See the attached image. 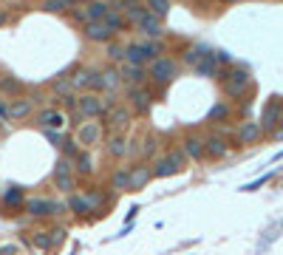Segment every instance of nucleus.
Returning a JSON list of instances; mask_svg holds the SVG:
<instances>
[{"instance_id":"obj_20","label":"nucleus","mask_w":283,"mask_h":255,"mask_svg":"<svg viewBox=\"0 0 283 255\" xmlns=\"http://www.w3.org/2000/svg\"><path fill=\"white\" fill-rule=\"evenodd\" d=\"M111 190L113 193H125L130 190V167H119L111 173Z\"/></svg>"},{"instance_id":"obj_30","label":"nucleus","mask_w":283,"mask_h":255,"mask_svg":"<svg viewBox=\"0 0 283 255\" xmlns=\"http://www.w3.org/2000/svg\"><path fill=\"white\" fill-rule=\"evenodd\" d=\"M68 210H74V216H85V212H91V204H88V198H82V196H71Z\"/></svg>"},{"instance_id":"obj_26","label":"nucleus","mask_w":283,"mask_h":255,"mask_svg":"<svg viewBox=\"0 0 283 255\" xmlns=\"http://www.w3.org/2000/svg\"><path fill=\"white\" fill-rule=\"evenodd\" d=\"M125 63L145 65V63H150V60H148V54L139 49V42H130V46H125Z\"/></svg>"},{"instance_id":"obj_44","label":"nucleus","mask_w":283,"mask_h":255,"mask_svg":"<svg viewBox=\"0 0 283 255\" xmlns=\"http://www.w3.org/2000/svg\"><path fill=\"white\" fill-rule=\"evenodd\" d=\"M71 20H74V23H82V26H85V23H88V14H85V9H74V12H71Z\"/></svg>"},{"instance_id":"obj_47","label":"nucleus","mask_w":283,"mask_h":255,"mask_svg":"<svg viewBox=\"0 0 283 255\" xmlns=\"http://www.w3.org/2000/svg\"><path fill=\"white\" fill-rule=\"evenodd\" d=\"M63 99H65V108H68V111H74V108H77V99H79V97L68 94V97H63Z\"/></svg>"},{"instance_id":"obj_53","label":"nucleus","mask_w":283,"mask_h":255,"mask_svg":"<svg viewBox=\"0 0 283 255\" xmlns=\"http://www.w3.org/2000/svg\"><path fill=\"white\" fill-rule=\"evenodd\" d=\"M3 23H6V14H3V12H0V26H3Z\"/></svg>"},{"instance_id":"obj_19","label":"nucleus","mask_w":283,"mask_h":255,"mask_svg":"<svg viewBox=\"0 0 283 255\" xmlns=\"http://www.w3.org/2000/svg\"><path fill=\"white\" fill-rule=\"evenodd\" d=\"M127 145H130V142H127L122 134H111L108 142H105V150H108V156H113V159H122V156H127Z\"/></svg>"},{"instance_id":"obj_3","label":"nucleus","mask_w":283,"mask_h":255,"mask_svg":"<svg viewBox=\"0 0 283 255\" xmlns=\"http://www.w3.org/2000/svg\"><path fill=\"white\" fill-rule=\"evenodd\" d=\"M280 113H283V102L277 97H272L263 108V116H261V128L263 134H275L277 128H280Z\"/></svg>"},{"instance_id":"obj_4","label":"nucleus","mask_w":283,"mask_h":255,"mask_svg":"<svg viewBox=\"0 0 283 255\" xmlns=\"http://www.w3.org/2000/svg\"><path fill=\"white\" fill-rule=\"evenodd\" d=\"M108 128H111V134H119V131H125L130 122H133V108L127 105H113L111 111H108Z\"/></svg>"},{"instance_id":"obj_48","label":"nucleus","mask_w":283,"mask_h":255,"mask_svg":"<svg viewBox=\"0 0 283 255\" xmlns=\"http://www.w3.org/2000/svg\"><path fill=\"white\" fill-rule=\"evenodd\" d=\"M0 255H17V247H14V244H6V247H0Z\"/></svg>"},{"instance_id":"obj_8","label":"nucleus","mask_w":283,"mask_h":255,"mask_svg":"<svg viewBox=\"0 0 283 255\" xmlns=\"http://www.w3.org/2000/svg\"><path fill=\"white\" fill-rule=\"evenodd\" d=\"M122 82V74L119 68H113V65H108L105 71H97V88L93 91H116Z\"/></svg>"},{"instance_id":"obj_2","label":"nucleus","mask_w":283,"mask_h":255,"mask_svg":"<svg viewBox=\"0 0 283 255\" xmlns=\"http://www.w3.org/2000/svg\"><path fill=\"white\" fill-rule=\"evenodd\" d=\"M164 17H159L156 12H145L139 17V23H136V28H139V34H145L148 40H162V34H164Z\"/></svg>"},{"instance_id":"obj_11","label":"nucleus","mask_w":283,"mask_h":255,"mask_svg":"<svg viewBox=\"0 0 283 255\" xmlns=\"http://www.w3.org/2000/svg\"><path fill=\"white\" fill-rule=\"evenodd\" d=\"M150 179H153V167H150L148 162L133 164V167H130V190H142Z\"/></svg>"},{"instance_id":"obj_16","label":"nucleus","mask_w":283,"mask_h":255,"mask_svg":"<svg viewBox=\"0 0 283 255\" xmlns=\"http://www.w3.org/2000/svg\"><path fill=\"white\" fill-rule=\"evenodd\" d=\"M261 136H263L261 122H244V125L238 128V142L241 145H255Z\"/></svg>"},{"instance_id":"obj_13","label":"nucleus","mask_w":283,"mask_h":255,"mask_svg":"<svg viewBox=\"0 0 283 255\" xmlns=\"http://www.w3.org/2000/svg\"><path fill=\"white\" fill-rule=\"evenodd\" d=\"M221 82H224V94H226V97L238 99V97H244L247 88L252 85V77H226V79H221Z\"/></svg>"},{"instance_id":"obj_55","label":"nucleus","mask_w":283,"mask_h":255,"mask_svg":"<svg viewBox=\"0 0 283 255\" xmlns=\"http://www.w3.org/2000/svg\"><path fill=\"white\" fill-rule=\"evenodd\" d=\"M229 3H238V0H229Z\"/></svg>"},{"instance_id":"obj_9","label":"nucleus","mask_w":283,"mask_h":255,"mask_svg":"<svg viewBox=\"0 0 283 255\" xmlns=\"http://www.w3.org/2000/svg\"><path fill=\"white\" fill-rule=\"evenodd\" d=\"M116 9L125 14V20H127V23H139V17L148 12L145 0H116Z\"/></svg>"},{"instance_id":"obj_7","label":"nucleus","mask_w":283,"mask_h":255,"mask_svg":"<svg viewBox=\"0 0 283 255\" xmlns=\"http://www.w3.org/2000/svg\"><path fill=\"white\" fill-rule=\"evenodd\" d=\"M82 34L88 37L91 42H111L113 40V31L105 26V20H91L82 26Z\"/></svg>"},{"instance_id":"obj_15","label":"nucleus","mask_w":283,"mask_h":255,"mask_svg":"<svg viewBox=\"0 0 283 255\" xmlns=\"http://www.w3.org/2000/svg\"><path fill=\"white\" fill-rule=\"evenodd\" d=\"M204 145H207V156H210V159H224V156L229 153V142L221 134H212L210 139H204Z\"/></svg>"},{"instance_id":"obj_45","label":"nucleus","mask_w":283,"mask_h":255,"mask_svg":"<svg viewBox=\"0 0 283 255\" xmlns=\"http://www.w3.org/2000/svg\"><path fill=\"white\" fill-rule=\"evenodd\" d=\"M0 88H3V91H17L20 82H17V79H0Z\"/></svg>"},{"instance_id":"obj_17","label":"nucleus","mask_w":283,"mask_h":255,"mask_svg":"<svg viewBox=\"0 0 283 255\" xmlns=\"http://www.w3.org/2000/svg\"><path fill=\"white\" fill-rule=\"evenodd\" d=\"M184 156H187V159H193V162L204 159V156H207L204 139H201V136H187V139H184Z\"/></svg>"},{"instance_id":"obj_41","label":"nucleus","mask_w":283,"mask_h":255,"mask_svg":"<svg viewBox=\"0 0 283 255\" xmlns=\"http://www.w3.org/2000/svg\"><path fill=\"white\" fill-rule=\"evenodd\" d=\"M34 244L42 249H51V244H54V238H49V233H37L34 235Z\"/></svg>"},{"instance_id":"obj_22","label":"nucleus","mask_w":283,"mask_h":255,"mask_svg":"<svg viewBox=\"0 0 283 255\" xmlns=\"http://www.w3.org/2000/svg\"><path fill=\"white\" fill-rule=\"evenodd\" d=\"M108 12H111V3H108V0H91V3H85L88 23H91V20H105Z\"/></svg>"},{"instance_id":"obj_5","label":"nucleus","mask_w":283,"mask_h":255,"mask_svg":"<svg viewBox=\"0 0 283 255\" xmlns=\"http://www.w3.org/2000/svg\"><path fill=\"white\" fill-rule=\"evenodd\" d=\"M181 164H184V153H167L153 164V176L156 179H167V176H173V173H178Z\"/></svg>"},{"instance_id":"obj_37","label":"nucleus","mask_w":283,"mask_h":255,"mask_svg":"<svg viewBox=\"0 0 283 255\" xmlns=\"http://www.w3.org/2000/svg\"><path fill=\"white\" fill-rule=\"evenodd\" d=\"M3 201H6L9 207H20V204H23V193L17 190V187H9L6 196H3Z\"/></svg>"},{"instance_id":"obj_54","label":"nucleus","mask_w":283,"mask_h":255,"mask_svg":"<svg viewBox=\"0 0 283 255\" xmlns=\"http://www.w3.org/2000/svg\"><path fill=\"white\" fill-rule=\"evenodd\" d=\"M77 3H91V0H77Z\"/></svg>"},{"instance_id":"obj_46","label":"nucleus","mask_w":283,"mask_h":255,"mask_svg":"<svg viewBox=\"0 0 283 255\" xmlns=\"http://www.w3.org/2000/svg\"><path fill=\"white\" fill-rule=\"evenodd\" d=\"M54 173H71V159H60Z\"/></svg>"},{"instance_id":"obj_49","label":"nucleus","mask_w":283,"mask_h":255,"mask_svg":"<svg viewBox=\"0 0 283 255\" xmlns=\"http://www.w3.org/2000/svg\"><path fill=\"white\" fill-rule=\"evenodd\" d=\"M51 235H54V244H57V241H65V230H54Z\"/></svg>"},{"instance_id":"obj_33","label":"nucleus","mask_w":283,"mask_h":255,"mask_svg":"<svg viewBox=\"0 0 283 255\" xmlns=\"http://www.w3.org/2000/svg\"><path fill=\"white\" fill-rule=\"evenodd\" d=\"M145 6H148L150 12H156L159 17H167L170 14V0H145Z\"/></svg>"},{"instance_id":"obj_36","label":"nucleus","mask_w":283,"mask_h":255,"mask_svg":"<svg viewBox=\"0 0 283 255\" xmlns=\"http://www.w3.org/2000/svg\"><path fill=\"white\" fill-rule=\"evenodd\" d=\"M74 162H77V170L79 173H93V162L88 153H77L74 156Z\"/></svg>"},{"instance_id":"obj_12","label":"nucleus","mask_w":283,"mask_h":255,"mask_svg":"<svg viewBox=\"0 0 283 255\" xmlns=\"http://www.w3.org/2000/svg\"><path fill=\"white\" fill-rule=\"evenodd\" d=\"M77 108L82 116H99V113L105 111V102L102 97H93V94H85V97L77 99Z\"/></svg>"},{"instance_id":"obj_40","label":"nucleus","mask_w":283,"mask_h":255,"mask_svg":"<svg viewBox=\"0 0 283 255\" xmlns=\"http://www.w3.org/2000/svg\"><path fill=\"white\" fill-rule=\"evenodd\" d=\"M42 9H45V12H68L63 0H45V3H42Z\"/></svg>"},{"instance_id":"obj_21","label":"nucleus","mask_w":283,"mask_h":255,"mask_svg":"<svg viewBox=\"0 0 283 255\" xmlns=\"http://www.w3.org/2000/svg\"><path fill=\"white\" fill-rule=\"evenodd\" d=\"M37 122H40L42 128L54 131V128H63V125H65V113H63V111H54V108H49V111H42L40 116H37Z\"/></svg>"},{"instance_id":"obj_14","label":"nucleus","mask_w":283,"mask_h":255,"mask_svg":"<svg viewBox=\"0 0 283 255\" xmlns=\"http://www.w3.org/2000/svg\"><path fill=\"white\" fill-rule=\"evenodd\" d=\"M74 139L79 142V145H97L99 139H102V128L97 125V122H85V125L77 128V136Z\"/></svg>"},{"instance_id":"obj_10","label":"nucleus","mask_w":283,"mask_h":255,"mask_svg":"<svg viewBox=\"0 0 283 255\" xmlns=\"http://www.w3.org/2000/svg\"><path fill=\"white\" fill-rule=\"evenodd\" d=\"M119 74H122V82H127V85H145L150 79L145 65H133V63H125L119 68Z\"/></svg>"},{"instance_id":"obj_42","label":"nucleus","mask_w":283,"mask_h":255,"mask_svg":"<svg viewBox=\"0 0 283 255\" xmlns=\"http://www.w3.org/2000/svg\"><path fill=\"white\" fill-rule=\"evenodd\" d=\"M210 60H212V63H218V65H221V63H224V65L232 63V57L226 54V51H210Z\"/></svg>"},{"instance_id":"obj_25","label":"nucleus","mask_w":283,"mask_h":255,"mask_svg":"<svg viewBox=\"0 0 283 255\" xmlns=\"http://www.w3.org/2000/svg\"><path fill=\"white\" fill-rule=\"evenodd\" d=\"M193 71H196L198 77H218V74H221L218 63H212L210 57H204V60H198V63L193 65Z\"/></svg>"},{"instance_id":"obj_24","label":"nucleus","mask_w":283,"mask_h":255,"mask_svg":"<svg viewBox=\"0 0 283 255\" xmlns=\"http://www.w3.org/2000/svg\"><path fill=\"white\" fill-rule=\"evenodd\" d=\"M31 99H14L12 105H9V116L12 119H26V116H31Z\"/></svg>"},{"instance_id":"obj_34","label":"nucleus","mask_w":283,"mask_h":255,"mask_svg":"<svg viewBox=\"0 0 283 255\" xmlns=\"http://www.w3.org/2000/svg\"><path fill=\"white\" fill-rule=\"evenodd\" d=\"M51 88H54V94H63V97H68L71 91H74V85H71V77H60V79H54V82H51Z\"/></svg>"},{"instance_id":"obj_29","label":"nucleus","mask_w":283,"mask_h":255,"mask_svg":"<svg viewBox=\"0 0 283 255\" xmlns=\"http://www.w3.org/2000/svg\"><path fill=\"white\" fill-rule=\"evenodd\" d=\"M49 204H51V201H45V198H28V201H26V212H28V216H49Z\"/></svg>"},{"instance_id":"obj_18","label":"nucleus","mask_w":283,"mask_h":255,"mask_svg":"<svg viewBox=\"0 0 283 255\" xmlns=\"http://www.w3.org/2000/svg\"><path fill=\"white\" fill-rule=\"evenodd\" d=\"M71 85H74L77 91L97 88V71H91V68H77V71H74V77H71Z\"/></svg>"},{"instance_id":"obj_39","label":"nucleus","mask_w":283,"mask_h":255,"mask_svg":"<svg viewBox=\"0 0 283 255\" xmlns=\"http://www.w3.org/2000/svg\"><path fill=\"white\" fill-rule=\"evenodd\" d=\"M156 148H159V139H156V136H148V139H145V148H142V156H145V159L153 156Z\"/></svg>"},{"instance_id":"obj_35","label":"nucleus","mask_w":283,"mask_h":255,"mask_svg":"<svg viewBox=\"0 0 283 255\" xmlns=\"http://www.w3.org/2000/svg\"><path fill=\"white\" fill-rule=\"evenodd\" d=\"M108 46V60L111 63H119V60H125V46H119V42H105Z\"/></svg>"},{"instance_id":"obj_6","label":"nucleus","mask_w":283,"mask_h":255,"mask_svg":"<svg viewBox=\"0 0 283 255\" xmlns=\"http://www.w3.org/2000/svg\"><path fill=\"white\" fill-rule=\"evenodd\" d=\"M127 102H130L133 111L148 113L150 105H153V97H150V91L145 88V85H127Z\"/></svg>"},{"instance_id":"obj_51","label":"nucleus","mask_w":283,"mask_h":255,"mask_svg":"<svg viewBox=\"0 0 283 255\" xmlns=\"http://www.w3.org/2000/svg\"><path fill=\"white\" fill-rule=\"evenodd\" d=\"M63 3H65V9H74V6H79L77 0H63Z\"/></svg>"},{"instance_id":"obj_23","label":"nucleus","mask_w":283,"mask_h":255,"mask_svg":"<svg viewBox=\"0 0 283 255\" xmlns=\"http://www.w3.org/2000/svg\"><path fill=\"white\" fill-rule=\"evenodd\" d=\"M210 46H187V49L181 51V63L187 65H196L198 60H204V57H210Z\"/></svg>"},{"instance_id":"obj_52","label":"nucleus","mask_w":283,"mask_h":255,"mask_svg":"<svg viewBox=\"0 0 283 255\" xmlns=\"http://www.w3.org/2000/svg\"><path fill=\"white\" fill-rule=\"evenodd\" d=\"M272 136H275V139H283V125L277 128V131H275V134H272Z\"/></svg>"},{"instance_id":"obj_43","label":"nucleus","mask_w":283,"mask_h":255,"mask_svg":"<svg viewBox=\"0 0 283 255\" xmlns=\"http://www.w3.org/2000/svg\"><path fill=\"white\" fill-rule=\"evenodd\" d=\"M77 145H79L77 139H63V142H60V148H63L68 156H77Z\"/></svg>"},{"instance_id":"obj_38","label":"nucleus","mask_w":283,"mask_h":255,"mask_svg":"<svg viewBox=\"0 0 283 255\" xmlns=\"http://www.w3.org/2000/svg\"><path fill=\"white\" fill-rule=\"evenodd\" d=\"M85 198H88V204H91V210H93V207H99L102 201H105V193H99V190H88V193H85Z\"/></svg>"},{"instance_id":"obj_28","label":"nucleus","mask_w":283,"mask_h":255,"mask_svg":"<svg viewBox=\"0 0 283 255\" xmlns=\"http://www.w3.org/2000/svg\"><path fill=\"white\" fill-rule=\"evenodd\" d=\"M139 49L148 54V60H156V57H164V42L162 40H142Z\"/></svg>"},{"instance_id":"obj_27","label":"nucleus","mask_w":283,"mask_h":255,"mask_svg":"<svg viewBox=\"0 0 283 255\" xmlns=\"http://www.w3.org/2000/svg\"><path fill=\"white\" fill-rule=\"evenodd\" d=\"M105 26L111 28L113 34H116V31H122V28L127 26V20H125V14H122L119 9H111V12L105 14Z\"/></svg>"},{"instance_id":"obj_32","label":"nucleus","mask_w":283,"mask_h":255,"mask_svg":"<svg viewBox=\"0 0 283 255\" xmlns=\"http://www.w3.org/2000/svg\"><path fill=\"white\" fill-rule=\"evenodd\" d=\"M74 179H71V173H54V187L57 190H63V193H71L74 190Z\"/></svg>"},{"instance_id":"obj_1","label":"nucleus","mask_w":283,"mask_h":255,"mask_svg":"<svg viewBox=\"0 0 283 255\" xmlns=\"http://www.w3.org/2000/svg\"><path fill=\"white\" fill-rule=\"evenodd\" d=\"M148 77L159 85L173 82V79L178 77V63L170 60V57H156V60H150V65H148Z\"/></svg>"},{"instance_id":"obj_31","label":"nucleus","mask_w":283,"mask_h":255,"mask_svg":"<svg viewBox=\"0 0 283 255\" xmlns=\"http://www.w3.org/2000/svg\"><path fill=\"white\" fill-rule=\"evenodd\" d=\"M226 116H229V105L226 102H215L210 108V113H207V122H218V119H226Z\"/></svg>"},{"instance_id":"obj_50","label":"nucleus","mask_w":283,"mask_h":255,"mask_svg":"<svg viewBox=\"0 0 283 255\" xmlns=\"http://www.w3.org/2000/svg\"><path fill=\"white\" fill-rule=\"evenodd\" d=\"M0 119H9V108L6 105H0Z\"/></svg>"}]
</instances>
